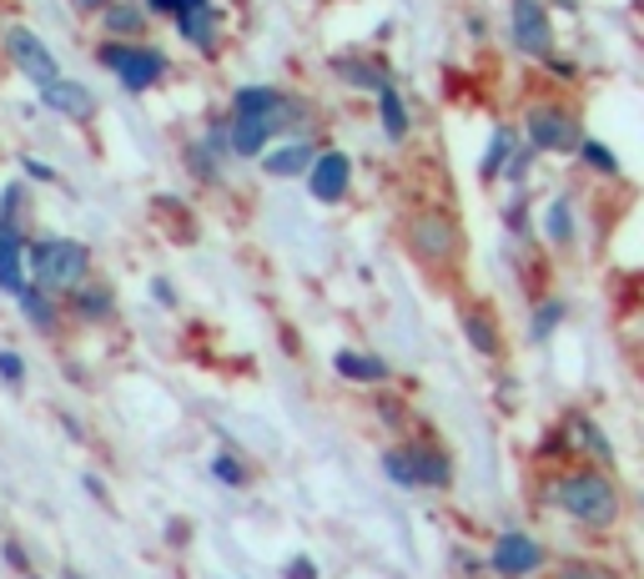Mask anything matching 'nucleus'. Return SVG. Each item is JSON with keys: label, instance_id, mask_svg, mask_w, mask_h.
<instances>
[{"label": "nucleus", "instance_id": "obj_8", "mask_svg": "<svg viewBox=\"0 0 644 579\" xmlns=\"http://www.w3.org/2000/svg\"><path fill=\"white\" fill-rule=\"evenodd\" d=\"M544 559H549V549L539 545L534 535H524V529H509V535H499V539H493V549H489V565L499 569L503 579H529V575H539V569H544Z\"/></svg>", "mask_w": 644, "mask_h": 579}, {"label": "nucleus", "instance_id": "obj_3", "mask_svg": "<svg viewBox=\"0 0 644 579\" xmlns=\"http://www.w3.org/2000/svg\"><path fill=\"white\" fill-rule=\"evenodd\" d=\"M101 67L106 71H116V81L126 91H136V96H142V91H152L156 81L166 77V55L156 51V45H136V41H106L101 45Z\"/></svg>", "mask_w": 644, "mask_h": 579}, {"label": "nucleus", "instance_id": "obj_6", "mask_svg": "<svg viewBox=\"0 0 644 579\" xmlns=\"http://www.w3.org/2000/svg\"><path fill=\"white\" fill-rule=\"evenodd\" d=\"M6 55H11V67L21 71L25 81H35V87H51V81H61L51 45H45L35 31H25V26H6Z\"/></svg>", "mask_w": 644, "mask_h": 579}, {"label": "nucleus", "instance_id": "obj_32", "mask_svg": "<svg viewBox=\"0 0 644 579\" xmlns=\"http://www.w3.org/2000/svg\"><path fill=\"white\" fill-rule=\"evenodd\" d=\"M554 579H620V575L604 569V565H594V559H564Z\"/></svg>", "mask_w": 644, "mask_h": 579}, {"label": "nucleus", "instance_id": "obj_17", "mask_svg": "<svg viewBox=\"0 0 644 579\" xmlns=\"http://www.w3.org/2000/svg\"><path fill=\"white\" fill-rule=\"evenodd\" d=\"M287 96L277 87H242L232 96V116H283Z\"/></svg>", "mask_w": 644, "mask_h": 579}, {"label": "nucleus", "instance_id": "obj_18", "mask_svg": "<svg viewBox=\"0 0 644 579\" xmlns=\"http://www.w3.org/2000/svg\"><path fill=\"white\" fill-rule=\"evenodd\" d=\"M313 156H317V142H287V146H277V152H263V172L267 176H297L313 166Z\"/></svg>", "mask_w": 644, "mask_h": 579}, {"label": "nucleus", "instance_id": "obj_4", "mask_svg": "<svg viewBox=\"0 0 644 579\" xmlns=\"http://www.w3.org/2000/svg\"><path fill=\"white\" fill-rule=\"evenodd\" d=\"M408 252H413L418 263H428V267L459 263V252H463L459 222L448 217V212H418V217L408 222Z\"/></svg>", "mask_w": 644, "mask_h": 579}, {"label": "nucleus", "instance_id": "obj_10", "mask_svg": "<svg viewBox=\"0 0 644 579\" xmlns=\"http://www.w3.org/2000/svg\"><path fill=\"white\" fill-rule=\"evenodd\" d=\"M283 126H287V116H232L227 121V152L232 156H263Z\"/></svg>", "mask_w": 644, "mask_h": 579}, {"label": "nucleus", "instance_id": "obj_14", "mask_svg": "<svg viewBox=\"0 0 644 579\" xmlns=\"http://www.w3.org/2000/svg\"><path fill=\"white\" fill-rule=\"evenodd\" d=\"M67 307H71V317H81V323H111L116 317V297H111V287L106 283H81L76 293H67Z\"/></svg>", "mask_w": 644, "mask_h": 579}, {"label": "nucleus", "instance_id": "obj_5", "mask_svg": "<svg viewBox=\"0 0 644 579\" xmlns=\"http://www.w3.org/2000/svg\"><path fill=\"white\" fill-rule=\"evenodd\" d=\"M524 136L534 152H579V142H584V132H579V116L564 106V101H534L524 116Z\"/></svg>", "mask_w": 644, "mask_h": 579}, {"label": "nucleus", "instance_id": "obj_29", "mask_svg": "<svg viewBox=\"0 0 644 579\" xmlns=\"http://www.w3.org/2000/svg\"><path fill=\"white\" fill-rule=\"evenodd\" d=\"M212 479L227 484V489H242V484H247V464H242L237 454H217V459H212Z\"/></svg>", "mask_w": 644, "mask_h": 579}, {"label": "nucleus", "instance_id": "obj_43", "mask_svg": "<svg viewBox=\"0 0 644 579\" xmlns=\"http://www.w3.org/2000/svg\"><path fill=\"white\" fill-rule=\"evenodd\" d=\"M25 579H35V575H25Z\"/></svg>", "mask_w": 644, "mask_h": 579}, {"label": "nucleus", "instance_id": "obj_12", "mask_svg": "<svg viewBox=\"0 0 644 579\" xmlns=\"http://www.w3.org/2000/svg\"><path fill=\"white\" fill-rule=\"evenodd\" d=\"M172 21L192 45H202L207 55L217 51V11H212V0H182Z\"/></svg>", "mask_w": 644, "mask_h": 579}, {"label": "nucleus", "instance_id": "obj_35", "mask_svg": "<svg viewBox=\"0 0 644 579\" xmlns=\"http://www.w3.org/2000/svg\"><path fill=\"white\" fill-rule=\"evenodd\" d=\"M287 579H317V565L307 555H297L293 565H287Z\"/></svg>", "mask_w": 644, "mask_h": 579}, {"label": "nucleus", "instance_id": "obj_15", "mask_svg": "<svg viewBox=\"0 0 644 579\" xmlns=\"http://www.w3.org/2000/svg\"><path fill=\"white\" fill-rule=\"evenodd\" d=\"M408 459H413V479L418 489H448L453 469H448V454L433 444H408Z\"/></svg>", "mask_w": 644, "mask_h": 579}, {"label": "nucleus", "instance_id": "obj_22", "mask_svg": "<svg viewBox=\"0 0 644 579\" xmlns=\"http://www.w3.org/2000/svg\"><path fill=\"white\" fill-rule=\"evenodd\" d=\"M21 313H25V323H31V328H41V333H55V328H61L55 297L41 293V287H25V293H21Z\"/></svg>", "mask_w": 644, "mask_h": 579}, {"label": "nucleus", "instance_id": "obj_20", "mask_svg": "<svg viewBox=\"0 0 644 579\" xmlns=\"http://www.w3.org/2000/svg\"><path fill=\"white\" fill-rule=\"evenodd\" d=\"M463 333H469V343L483 353V358H499L503 353V338H499V323H493L483 307H463Z\"/></svg>", "mask_w": 644, "mask_h": 579}, {"label": "nucleus", "instance_id": "obj_28", "mask_svg": "<svg viewBox=\"0 0 644 579\" xmlns=\"http://www.w3.org/2000/svg\"><path fill=\"white\" fill-rule=\"evenodd\" d=\"M564 313H569V307H564V297H544V303L534 307V338L544 343L549 333H554L559 323H564Z\"/></svg>", "mask_w": 644, "mask_h": 579}, {"label": "nucleus", "instance_id": "obj_42", "mask_svg": "<svg viewBox=\"0 0 644 579\" xmlns=\"http://www.w3.org/2000/svg\"><path fill=\"white\" fill-rule=\"evenodd\" d=\"M67 579H81V575H76V569H67Z\"/></svg>", "mask_w": 644, "mask_h": 579}, {"label": "nucleus", "instance_id": "obj_26", "mask_svg": "<svg viewBox=\"0 0 644 579\" xmlns=\"http://www.w3.org/2000/svg\"><path fill=\"white\" fill-rule=\"evenodd\" d=\"M544 232H549V242H574V207H569L564 197H554L549 202V222H544Z\"/></svg>", "mask_w": 644, "mask_h": 579}, {"label": "nucleus", "instance_id": "obj_23", "mask_svg": "<svg viewBox=\"0 0 644 579\" xmlns=\"http://www.w3.org/2000/svg\"><path fill=\"white\" fill-rule=\"evenodd\" d=\"M378 116H382V136H388V142H403L408 136V106H403V96H398V87L378 91Z\"/></svg>", "mask_w": 644, "mask_h": 579}, {"label": "nucleus", "instance_id": "obj_38", "mask_svg": "<svg viewBox=\"0 0 644 579\" xmlns=\"http://www.w3.org/2000/svg\"><path fill=\"white\" fill-rule=\"evenodd\" d=\"M544 67H549V77H574V61H559V55H549V61H544Z\"/></svg>", "mask_w": 644, "mask_h": 579}, {"label": "nucleus", "instance_id": "obj_41", "mask_svg": "<svg viewBox=\"0 0 644 579\" xmlns=\"http://www.w3.org/2000/svg\"><path fill=\"white\" fill-rule=\"evenodd\" d=\"M71 6H76V11H106L111 0H71Z\"/></svg>", "mask_w": 644, "mask_h": 579}, {"label": "nucleus", "instance_id": "obj_9", "mask_svg": "<svg viewBox=\"0 0 644 579\" xmlns=\"http://www.w3.org/2000/svg\"><path fill=\"white\" fill-rule=\"evenodd\" d=\"M352 186V156L348 152H317L313 166H307V192H313V202H323V207H333V202L348 197Z\"/></svg>", "mask_w": 644, "mask_h": 579}, {"label": "nucleus", "instance_id": "obj_25", "mask_svg": "<svg viewBox=\"0 0 644 579\" xmlns=\"http://www.w3.org/2000/svg\"><path fill=\"white\" fill-rule=\"evenodd\" d=\"M513 142H519V132H513V126H499L489 152H483V162H479V176H499L503 162H509V152H513Z\"/></svg>", "mask_w": 644, "mask_h": 579}, {"label": "nucleus", "instance_id": "obj_7", "mask_svg": "<svg viewBox=\"0 0 644 579\" xmlns=\"http://www.w3.org/2000/svg\"><path fill=\"white\" fill-rule=\"evenodd\" d=\"M509 26H513V45L534 61L554 55V26H549L544 0H509Z\"/></svg>", "mask_w": 644, "mask_h": 579}, {"label": "nucleus", "instance_id": "obj_13", "mask_svg": "<svg viewBox=\"0 0 644 579\" xmlns=\"http://www.w3.org/2000/svg\"><path fill=\"white\" fill-rule=\"evenodd\" d=\"M41 101L55 116H71V121L96 116V96H91V87H81V81H51V87H41Z\"/></svg>", "mask_w": 644, "mask_h": 579}, {"label": "nucleus", "instance_id": "obj_11", "mask_svg": "<svg viewBox=\"0 0 644 579\" xmlns=\"http://www.w3.org/2000/svg\"><path fill=\"white\" fill-rule=\"evenodd\" d=\"M25 232L21 222H6L0 217V293L21 297L25 293Z\"/></svg>", "mask_w": 644, "mask_h": 579}, {"label": "nucleus", "instance_id": "obj_34", "mask_svg": "<svg viewBox=\"0 0 644 579\" xmlns=\"http://www.w3.org/2000/svg\"><path fill=\"white\" fill-rule=\"evenodd\" d=\"M529 162H534V146L513 142V152H509V182H524V176H529Z\"/></svg>", "mask_w": 644, "mask_h": 579}, {"label": "nucleus", "instance_id": "obj_16", "mask_svg": "<svg viewBox=\"0 0 644 579\" xmlns=\"http://www.w3.org/2000/svg\"><path fill=\"white\" fill-rule=\"evenodd\" d=\"M333 71H338L343 81H352V87H362V91L393 87V81H388V67H382V61H372V55H338V61H333Z\"/></svg>", "mask_w": 644, "mask_h": 579}, {"label": "nucleus", "instance_id": "obj_19", "mask_svg": "<svg viewBox=\"0 0 644 579\" xmlns=\"http://www.w3.org/2000/svg\"><path fill=\"white\" fill-rule=\"evenodd\" d=\"M333 368H338V378H348V383H388V373H393L378 353H338Z\"/></svg>", "mask_w": 644, "mask_h": 579}, {"label": "nucleus", "instance_id": "obj_31", "mask_svg": "<svg viewBox=\"0 0 644 579\" xmlns=\"http://www.w3.org/2000/svg\"><path fill=\"white\" fill-rule=\"evenodd\" d=\"M186 166H192V176H202V182H217V176H222L217 156H212L202 142H192V146H186Z\"/></svg>", "mask_w": 644, "mask_h": 579}, {"label": "nucleus", "instance_id": "obj_27", "mask_svg": "<svg viewBox=\"0 0 644 579\" xmlns=\"http://www.w3.org/2000/svg\"><path fill=\"white\" fill-rule=\"evenodd\" d=\"M382 474H388L393 484H403V489H418L413 459H408V444H403V448H388V454H382Z\"/></svg>", "mask_w": 644, "mask_h": 579}, {"label": "nucleus", "instance_id": "obj_24", "mask_svg": "<svg viewBox=\"0 0 644 579\" xmlns=\"http://www.w3.org/2000/svg\"><path fill=\"white\" fill-rule=\"evenodd\" d=\"M564 438H569V444H579V448H590L594 459H610V438L594 428V418L574 414V418H569V428H564Z\"/></svg>", "mask_w": 644, "mask_h": 579}, {"label": "nucleus", "instance_id": "obj_40", "mask_svg": "<svg viewBox=\"0 0 644 579\" xmlns=\"http://www.w3.org/2000/svg\"><path fill=\"white\" fill-rule=\"evenodd\" d=\"M176 6L182 0H146V11H156V16H176Z\"/></svg>", "mask_w": 644, "mask_h": 579}, {"label": "nucleus", "instance_id": "obj_30", "mask_svg": "<svg viewBox=\"0 0 644 579\" xmlns=\"http://www.w3.org/2000/svg\"><path fill=\"white\" fill-rule=\"evenodd\" d=\"M579 156H584V162L594 166V172H604V176H614L620 172V162H614V152L604 142H594V136H584V142H579Z\"/></svg>", "mask_w": 644, "mask_h": 579}, {"label": "nucleus", "instance_id": "obj_1", "mask_svg": "<svg viewBox=\"0 0 644 579\" xmlns=\"http://www.w3.org/2000/svg\"><path fill=\"white\" fill-rule=\"evenodd\" d=\"M91 277V247L76 237H41L25 247V283L51 297L76 293Z\"/></svg>", "mask_w": 644, "mask_h": 579}, {"label": "nucleus", "instance_id": "obj_36", "mask_svg": "<svg viewBox=\"0 0 644 579\" xmlns=\"http://www.w3.org/2000/svg\"><path fill=\"white\" fill-rule=\"evenodd\" d=\"M6 565H11V569H21V575H25V569H31V559H25V549L16 545V539H6Z\"/></svg>", "mask_w": 644, "mask_h": 579}, {"label": "nucleus", "instance_id": "obj_39", "mask_svg": "<svg viewBox=\"0 0 644 579\" xmlns=\"http://www.w3.org/2000/svg\"><path fill=\"white\" fill-rule=\"evenodd\" d=\"M152 293H156V303H166V307H172V303H176L172 283H162V277H156V283H152Z\"/></svg>", "mask_w": 644, "mask_h": 579}, {"label": "nucleus", "instance_id": "obj_33", "mask_svg": "<svg viewBox=\"0 0 644 579\" xmlns=\"http://www.w3.org/2000/svg\"><path fill=\"white\" fill-rule=\"evenodd\" d=\"M0 378L11 383V388H21V383H25V358H21V353L0 348Z\"/></svg>", "mask_w": 644, "mask_h": 579}, {"label": "nucleus", "instance_id": "obj_21", "mask_svg": "<svg viewBox=\"0 0 644 579\" xmlns=\"http://www.w3.org/2000/svg\"><path fill=\"white\" fill-rule=\"evenodd\" d=\"M101 16H106L111 41H136V35L146 31V11H142V6H132V0H126V6H116V0H111Z\"/></svg>", "mask_w": 644, "mask_h": 579}, {"label": "nucleus", "instance_id": "obj_2", "mask_svg": "<svg viewBox=\"0 0 644 579\" xmlns=\"http://www.w3.org/2000/svg\"><path fill=\"white\" fill-rule=\"evenodd\" d=\"M559 509L584 529H610L620 519V484L600 469H574L554 484Z\"/></svg>", "mask_w": 644, "mask_h": 579}, {"label": "nucleus", "instance_id": "obj_37", "mask_svg": "<svg viewBox=\"0 0 644 579\" xmlns=\"http://www.w3.org/2000/svg\"><path fill=\"white\" fill-rule=\"evenodd\" d=\"M25 176H31V182H55V172L45 162H35V156H25Z\"/></svg>", "mask_w": 644, "mask_h": 579}]
</instances>
